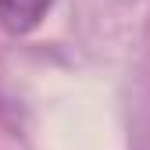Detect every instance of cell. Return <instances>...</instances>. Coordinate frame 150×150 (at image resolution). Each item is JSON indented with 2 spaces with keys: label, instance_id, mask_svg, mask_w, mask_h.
Segmentation results:
<instances>
[{
  "label": "cell",
  "instance_id": "obj_1",
  "mask_svg": "<svg viewBox=\"0 0 150 150\" xmlns=\"http://www.w3.org/2000/svg\"><path fill=\"white\" fill-rule=\"evenodd\" d=\"M54 7V0H0V25L7 32H32Z\"/></svg>",
  "mask_w": 150,
  "mask_h": 150
}]
</instances>
